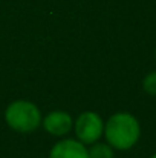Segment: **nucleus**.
Masks as SVG:
<instances>
[{"label": "nucleus", "mask_w": 156, "mask_h": 158, "mask_svg": "<svg viewBox=\"0 0 156 158\" xmlns=\"http://www.w3.org/2000/svg\"><path fill=\"white\" fill-rule=\"evenodd\" d=\"M104 135L107 144L118 151L132 149L141 135V126L135 115L129 112L113 114L104 124Z\"/></svg>", "instance_id": "1"}, {"label": "nucleus", "mask_w": 156, "mask_h": 158, "mask_svg": "<svg viewBox=\"0 0 156 158\" xmlns=\"http://www.w3.org/2000/svg\"><path fill=\"white\" fill-rule=\"evenodd\" d=\"M5 121L11 129L23 134H29L34 132L42 124V114L40 109L34 103L26 100H17L6 107Z\"/></svg>", "instance_id": "2"}, {"label": "nucleus", "mask_w": 156, "mask_h": 158, "mask_svg": "<svg viewBox=\"0 0 156 158\" xmlns=\"http://www.w3.org/2000/svg\"><path fill=\"white\" fill-rule=\"evenodd\" d=\"M75 135L78 141L83 144H94L97 140L101 138L104 132V123L103 118L92 110H86L78 115L75 120Z\"/></svg>", "instance_id": "3"}, {"label": "nucleus", "mask_w": 156, "mask_h": 158, "mask_svg": "<svg viewBox=\"0 0 156 158\" xmlns=\"http://www.w3.org/2000/svg\"><path fill=\"white\" fill-rule=\"evenodd\" d=\"M43 127L55 137H63L72 129V117L64 110H54L42 118Z\"/></svg>", "instance_id": "4"}, {"label": "nucleus", "mask_w": 156, "mask_h": 158, "mask_svg": "<svg viewBox=\"0 0 156 158\" xmlns=\"http://www.w3.org/2000/svg\"><path fill=\"white\" fill-rule=\"evenodd\" d=\"M49 158H89V154L81 141L66 138L54 144Z\"/></svg>", "instance_id": "5"}, {"label": "nucleus", "mask_w": 156, "mask_h": 158, "mask_svg": "<svg viewBox=\"0 0 156 158\" xmlns=\"http://www.w3.org/2000/svg\"><path fill=\"white\" fill-rule=\"evenodd\" d=\"M89 158H113V148L107 143H97L87 151Z\"/></svg>", "instance_id": "6"}, {"label": "nucleus", "mask_w": 156, "mask_h": 158, "mask_svg": "<svg viewBox=\"0 0 156 158\" xmlns=\"http://www.w3.org/2000/svg\"><path fill=\"white\" fill-rule=\"evenodd\" d=\"M142 89L144 92H147L149 95H156V71L149 72L144 80H142Z\"/></svg>", "instance_id": "7"}, {"label": "nucleus", "mask_w": 156, "mask_h": 158, "mask_svg": "<svg viewBox=\"0 0 156 158\" xmlns=\"http://www.w3.org/2000/svg\"><path fill=\"white\" fill-rule=\"evenodd\" d=\"M150 158H156V154H155V155H152V157H150Z\"/></svg>", "instance_id": "8"}, {"label": "nucleus", "mask_w": 156, "mask_h": 158, "mask_svg": "<svg viewBox=\"0 0 156 158\" xmlns=\"http://www.w3.org/2000/svg\"><path fill=\"white\" fill-rule=\"evenodd\" d=\"M155 57H156V51H155Z\"/></svg>", "instance_id": "9"}]
</instances>
